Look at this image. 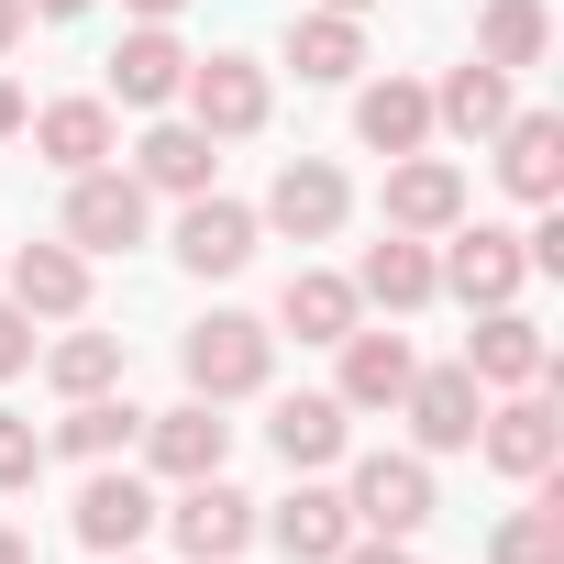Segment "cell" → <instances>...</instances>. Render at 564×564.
I'll return each mask as SVG.
<instances>
[{"mask_svg":"<svg viewBox=\"0 0 564 564\" xmlns=\"http://www.w3.org/2000/svg\"><path fill=\"white\" fill-rule=\"evenodd\" d=\"M177 366H188V399H254L276 377V333L243 322V311H210V322H188Z\"/></svg>","mask_w":564,"mask_h":564,"instance_id":"obj_1","label":"cell"},{"mask_svg":"<svg viewBox=\"0 0 564 564\" xmlns=\"http://www.w3.org/2000/svg\"><path fill=\"white\" fill-rule=\"evenodd\" d=\"M144 210H155V188H144L133 166L67 177V243H78V254H133V243H144Z\"/></svg>","mask_w":564,"mask_h":564,"instance_id":"obj_2","label":"cell"},{"mask_svg":"<svg viewBox=\"0 0 564 564\" xmlns=\"http://www.w3.org/2000/svg\"><path fill=\"white\" fill-rule=\"evenodd\" d=\"M432 276H443L465 311H509L520 276H531V254H520V232H498V221H454V243L432 254Z\"/></svg>","mask_w":564,"mask_h":564,"instance_id":"obj_3","label":"cell"},{"mask_svg":"<svg viewBox=\"0 0 564 564\" xmlns=\"http://www.w3.org/2000/svg\"><path fill=\"white\" fill-rule=\"evenodd\" d=\"M177 100H188V122H199L210 144H243V133H265V100H276V89H265L254 56H188V89H177Z\"/></svg>","mask_w":564,"mask_h":564,"instance_id":"obj_4","label":"cell"},{"mask_svg":"<svg viewBox=\"0 0 564 564\" xmlns=\"http://www.w3.org/2000/svg\"><path fill=\"white\" fill-rule=\"evenodd\" d=\"M344 509H355V531H388V542H410V531L432 520V465H421V454H355V476H344Z\"/></svg>","mask_w":564,"mask_h":564,"instance_id":"obj_5","label":"cell"},{"mask_svg":"<svg viewBox=\"0 0 564 564\" xmlns=\"http://www.w3.org/2000/svg\"><path fill=\"white\" fill-rule=\"evenodd\" d=\"M344 210H355L344 166H333V155H289L254 221H265V232H289V243H333V232H344Z\"/></svg>","mask_w":564,"mask_h":564,"instance_id":"obj_6","label":"cell"},{"mask_svg":"<svg viewBox=\"0 0 564 564\" xmlns=\"http://www.w3.org/2000/svg\"><path fill=\"white\" fill-rule=\"evenodd\" d=\"M0 300L23 322H78L89 311V254L78 243H12L0 254Z\"/></svg>","mask_w":564,"mask_h":564,"instance_id":"obj_7","label":"cell"},{"mask_svg":"<svg viewBox=\"0 0 564 564\" xmlns=\"http://www.w3.org/2000/svg\"><path fill=\"white\" fill-rule=\"evenodd\" d=\"M399 410H410V443H421V454H476V421H487V388H476L465 366H410Z\"/></svg>","mask_w":564,"mask_h":564,"instance_id":"obj_8","label":"cell"},{"mask_svg":"<svg viewBox=\"0 0 564 564\" xmlns=\"http://www.w3.org/2000/svg\"><path fill=\"white\" fill-rule=\"evenodd\" d=\"M166 531H177V553L188 564H243V542H254V498L243 487H221V476H188L177 487V509H155Z\"/></svg>","mask_w":564,"mask_h":564,"instance_id":"obj_9","label":"cell"},{"mask_svg":"<svg viewBox=\"0 0 564 564\" xmlns=\"http://www.w3.org/2000/svg\"><path fill=\"white\" fill-rule=\"evenodd\" d=\"M476 454H487L498 476H520V487H531V476H553V465H564V421H553V399L509 388V399L476 421Z\"/></svg>","mask_w":564,"mask_h":564,"instance_id":"obj_10","label":"cell"},{"mask_svg":"<svg viewBox=\"0 0 564 564\" xmlns=\"http://www.w3.org/2000/svg\"><path fill=\"white\" fill-rule=\"evenodd\" d=\"M465 221V166L454 155H388V232H454Z\"/></svg>","mask_w":564,"mask_h":564,"instance_id":"obj_11","label":"cell"},{"mask_svg":"<svg viewBox=\"0 0 564 564\" xmlns=\"http://www.w3.org/2000/svg\"><path fill=\"white\" fill-rule=\"evenodd\" d=\"M221 454H232V421H221V399H177V410H155L144 421V465L155 476H221Z\"/></svg>","mask_w":564,"mask_h":564,"instance_id":"obj_12","label":"cell"},{"mask_svg":"<svg viewBox=\"0 0 564 564\" xmlns=\"http://www.w3.org/2000/svg\"><path fill=\"white\" fill-rule=\"evenodd\" d=\"M254 232H265V221H254L243 199H221V188H199V199L177 210V265H188V276H243V254H254Z\"/></svg>","mask_w":564,"mask_h":564,"instance_id":"obj_13","label":"cell"},{"mask_svg":"<svg viewBox=\"0 0 564 564\" xmlns=\"http://www.w3.org/2000/svg\"><path fill=\"white\" fill-rule=\"evenodd\" d=\"M344 432H355V410H344L333 388L276 399V421H265V443H276V465H289V476H322V465H344Z\"/></svg>","mask_w":564,"mask_h":564,"instance_id":"obj_14","label":"cell"},{"mask_svg":"<svg viewBox=\"0 0 564 564\" xmlns=\"http://www.w3.org/2000/svg\"><path fill=\"white\" fill-rule=\"evenodd\" d=\"M177 89H188V45H177L166 23H133V34L111 45V100H122V111H166Z\"/></svg>","mask_w":564,"mask_h":564,"instance_id":"obj_15","label":"cell"},{"mask_svg":"<svg viewBox=\"0 0 564 564\" xmlns=\"http://www.w3.org/2000/svg\"><path fill=\"white\" fill-rule=\"evenodd\" d=\"M487 144H498L509 199H531V210H542V199H564V122H553V111H509Z\"/></svg>","mask_w":564,"mask_h":564,"instance_id":"obj_16","label":"cell"},{"mask_svg":"<svg viewBox=\"0 0 564 564\" xmlns=\"http://www.w3.org/2000/svg\"><path fill=\"white\" fill-rule=\"evenodd\" d=\"M67 520H78V542H89V553H133V542L155 531V487H144V476H122V465H100V476L78 487V509H67Z\"/></svg>","mask_w":564,"mask_h":564,"instance_id":"obj_17","label":"cell"},{"mask_svg":"<svg viewBox=\"0 0 564 564\" xmlns=\"http://www.w3.org/2000/svg\"><path fill=\"white\" fill-rule=\"evenodd\" d=\"M23 133H34V155H45L56 177H89V166H111V144H122V133H111V100H45Z\"/></svg>","mask_w":564,"mask_h":564,"instance_id":"obj_18","label":"cell"},{"mask_svg":"<svg viewBox=\"0 0 564 564\" xmlns=\"http://www.w3.org/2000/svg\"><path fill=\"white\" fill-rule=\"evenodd\" d=\"M542 366H553V355H542V333L520 322V300H509V311H476V333H465V377H476V388H542Z\"/></svg>","mask_w":564,"mask_h":564,"instance_id":"obj_19","label":"cell"},{"mask_svg":"<svg viewBox=\"0 0 564 564\" xmlns=\"http://www.w3.org/2000/svg\"><path fill=\"white\" fill-rule=\"evenodd\" d=\"M366 322V300H355V276H333V265H300L289 289H276V333H300V344H344Z\"/></svg>","mask_w":564,"mask_h":564,"instance_id":"obj_20","label":"cell"},{"mask_svg":"<svg viewBox=\"0 0 564 564\" xmlns=\"http://www.w3.org/2000/svg\"><path fill=\"white\" fill-rule=\"evenodd\" d=\"M410 366H421L410 333H366V322H355V333H344V377H333V399H344V410H399Z\"/></svg>","mask_w":564,"mask_h":564,"instance_id":"obj_21","label":"cell"},{"mask_svg":"<svg viewBox=\"0 0 564 564\" xmlns=\"http://www.w3.org/2000/svg\"><path fill=\"white\" fill-rule=\"evenodd\" d=\"M276 553H289V564H333L344 542H355V509H344V487H311L300 476V498H276Z\"/></svg>","mask_w":564,"mask_h":564,"instance_id":"obj_22","label":"cell"},{"mask_svg":"<svg viewBox=\"0 0 564 564\" xmlns=\"http://www.w3.org/2000/svg\"><path fill=\"white\" fill-rule=\"evenodd\" d=\"M133 177H144V188H166V199H199V188L221 177V144H210L199 122H155V133L133 144Z\"/></svg>","mask_w":564,"mask_h":564,"instance_id":"obj_23","label":"cell"},{"mask_svg":"<svg viewBox=\"0 0 564 564\" xmlns=\"http://www.w3.org/2000/svg\"><path fill=\"white\" fill-rule=\"evenodd\" d=\"M355 300H377V311H421V300H443L432 243H421V232H388V243H366V265H355Z\"/></svg>","mask_w":564,"mask_h":564,"instance_id":"obj_24","label":"cell"},{"mask_svg":"<svg viewBox=\"0 0 564 564\" xmlns=\"http://www.w3.org/2000/svg\"><path fill=\"white\" fill-rule=\"evenodd\" d=\"M509 111H520V100H509V78H498L487 56H465V67L432 89V133H465V144H487Z\"/></svg>","mask_w":564,"mask_h":564,"instance_id":"obj_25","label":"cell"},{"mask_svg":"<svg viewBox=\"0 0 564 564\" xmlns=\"http://www.w3.org/2000/svg\"><path fill=\"white\" fill-rule=\"evenodd\" d=\"M355 144H377V155H421V144H432V89H410V78L355 89Z\"/></svg>","mask_w":564,"mask_h":564,"instance_id":"obj_26","label":"cell"},{"mask_svg":"<svg viewBox=\"0 0 564 564\" xmlns=\"http://www.w3.org/2000/svg\"><path fill=\"white\" fill-rule=\"evenodd\" d=\"M289 67H300L311 89H344V78L366 67V23H355V12H300V23H289Z\"/></svg>","mask_w":564,"mask_h":564,"instance_id":"obj_27","label":"cell"},{"mask_svg":"<svg viewBox=\"0 0 564 564\" xmlns=\"http://www.w3.org/2000/svg\"><path fill=\"white\" fill-rule=\"evenodd\" d=\"M133 443H144V410L100 388V399H67V421H56V443H45V454H78V465H111V454H133Z\"/></svg>","mask_w":564,"mask_h":564,"instance_id":"obj_28","label":"cell"},{"mask_svg":"<svg viewBox=\"0 0 564 564\" xmlns=\"http://www.w3.org/2000/svg\"><path fill=\"white\" fill-rule=\"evenodd\" d=\"M542 45H553V12H542V0H487V12H476V56H487L498 78L542 67Z\"/></svg>","mask_w":564,"mask_h":564,"instance_id":"obj_29","label":"cell"},{"mask_svg":"<svg viewBox=\"0 0 564 564\" xmlns=\"http://www.w3.org/2000/svg\"><path fill=\"white\" fill-rule=\"evenodd\" d=\"M487 564H564V487H553V476H531V509L498 520Z\"/></svg>","mask_w":564,"mask_h":564,"instance_id":"obj_30","label":"cell"},{"mask_svg":"<svg viewBox=\"0 0 564 564\" xmlns=\"http://www.w3.org/2000/svg\"><path fill=\"white\" fill-rule=\"evenodd\" d=\"M45 388H56V399L122 388V333H67V344H45Z\"/></svg>","mask_w":564,"mask_h":564,"instance_id":"obj_31","label":"cell"},{"mask_svg":"<svg viewBox=\"0 0 564 564\" xmlns=\"http://www.w3.org/2000/svg\"><path fill=\"white\" fill-rule=\"evenodd\" d=\"M34 476H45V432L23 410H0V487H34Z\"/></svg>","mask_w":564,"mask_h":564,"instance_id":"obj_32","label":"cell"},{"mask_svg":"<svg viewBox=\"0 0 564 564\" xmlns=\"http://www.w3.org/2000/svg\"><path fill=\"white\" fill-rule=\"evenodd\" d=\"M23 366H34V322H23V311H12V300H0V388H12V377H23Z\"/></svg>","mask_w":564,"mask_h":564,"instance_id":"obj_33","label":"cell"},{"mask_svg":"<svg viewBox=\"0 0 564 564\" xmlns=\"http://www.w3.org/2000/svg\"><path fill=\"white\" fill-rule=\"evenodd\" d=\"M333 564H421V553H410V542H388V531H355Z\"/></svg>","mask_w":564,"mask_h":564,"instance_id":"obj_34","label":"cell"},{"mask_svg":"<svg viewBox=\"0 0 564 564\" xmlns=\"http://www.w3.org/2000/svg\"><path fill=\"white\" fill-rule=\"evenodd\" d=\"M23 122H34V111H23V89H12V78H0V144H12Z\"/></svg>","mask_w":564,"mask_h":564,"instance_id":"obj_35","label":"cell"},{"mask_svg":"<svg viewBox=\"0 0 564 564\" xmlns=\"http://www.w3.org/2000/svg\"><path fill=\"white\" fill-rule=\"evenodd\" d=\"M23 23H34V12H23V0H0V56H12V45H23Z\"/></svg>","mask_w":564,"mask_h":564,"instance_id":"obj_36","label":"cell"},{"mask_svg":"<svg viewBox=\"0 0 564 564\" xmlns=\"http://www.w3.org/2000/svg\"><path fill=\"white\" fill-rule=\"evenodd\" d=\"M122 12H133V23H177V12H188V0H122Z\"/></svg>","mask_w":564,"mask_h":564,"instance_id":"obj_37","label":"cell"},{"mask_svg":"<svg viewBox=\"0 0 564 564\" xmlns=\"http://www.w3.org/2000/svg\"><path fill=\"white\" fill-rule=\"evenodd\" d=\"M23 12H45V23H78V12H89V0H23Z\"/></svg>","mask_w":564,"mask_h":564,"instance_id":"obj_38","label":"cell"},{"mask_svg":"<svg viewBox=\"0 0 564 564\" xmlns=\"http://www.w3.org/2000/svg\"><path fill=\"white\" fill-rule=\"evenodd\" d=\"M0 564H34V542H23V531H12V520H0Z\"/></svg>","mask_w":564,"mask_h":564,"instance_id":"obj_39","label":"cell"},{"mask_svg":"<svg viewBox=\"0 0 564 564\" xmlns=\"http://www.w3.org/2000/svg\"><path fill=\"white\" fill-rule=\"evenodd\" d=\"M322 12H355V23H366V12H377V0H322Z\"/></svg>","mask_w":564,"mask_h":564,"instance_id":"obj_40","label":"cell"},{"mask_svg":"<svg viewBox=\"0 0 564 564\" xmlns=\"http://www.w3.org/2000/svg\"><path fill=\"white\" fill-rule=\"evenodd\" d=\"M111 564H144V553H111Z\"/></svg>","mask_w":564,"mask_h":564,"instance_id":"obj_41","label":"cell"}]
</instances>
